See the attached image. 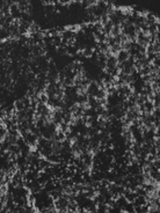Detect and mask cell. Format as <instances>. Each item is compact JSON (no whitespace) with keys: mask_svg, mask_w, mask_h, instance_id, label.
<instances>
[{"mask_svg":"<svg viewBox=\"0 0 160 213\" xmlns=\"http://www.w3.org/2000/svg\"><path fill=\"white\" fill-rule=\"evenodd\" d=\"M129 57H130L129 51H124V50L118 51V53L116 54L117 63H123V62H125V60H128V58H129Z\"/></svg>","mask_w":160,"mask_h":213,"instance_id":"1","label":"cell"},{"mask_svg":"<svg viewBox=\"0 0 160 213\" xmlns=\"http://www.w3.org/2000/svg\"><path fill=\"white\" fill-rule=\"evenodd\" d=\"M117 66V59L115 56H111L107 59V63H106V67H109V69H115Z\"/></svg>","mask_w":160,"mask_h":213,"instance_id":"2","label":"cell"},{"mask_svg":"<svg viewBox=\"0 0 160 213\" xmlns=\"http://www.w3.org/2000/svg\"><path fill=\"white\" fill-rule=\"evenodd\" d=\"M14 108L18 110V111H21V110H24V104H23V101L22 100H15L14 103H13Z\"/></svg>","mask_w":160,"mask_h":213,"instance_id":"3","label":"cell"},{"mask_svg":"<svg viewBox=\"0 0 160 213\" xmlns=\"http://www.w3.org/2000/svg\"><path fill=\"white\" fill-rule=\"evenodd\" d=\"M93 53H94V50L92 48H84V50H82V57H85V58H90L93 56Z\"/></svg>","mask_w":160,"mask_h":213,"instance_id":"4","label":"cell"},{"mask_svg":"<svg viewBox=\"0 0 160 213\" xmlns=\"http://www.w3.org/2000/svg\"><path fill=\"white\" fill-rule=\"evenodd\" d=\"M38 100H40V103L47 104L49 101V96L47 95V93H41V94H38Z\"/></svg>","mask_w":160,"mask_h":213,"instance_id":"5","label":"cell"}]
</instances>
